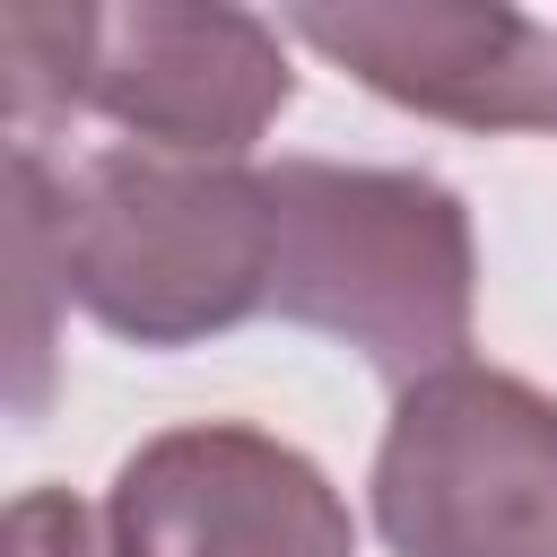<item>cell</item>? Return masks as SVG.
I'll return each instance as SVG.
<instances>
[{"instance_id": "obj_7", "label": "cell", "mask_w": 557, "mask_h": 557, "mask_svg": "<svg viewBox=\"0 0 557 557\" xmlns=\"http://www.w3.org/2000/svg\"><path fill=\"white\" fill-rule=\"evenodd\" d=\"M9 557H122V548H113V522L70 487H26L9 505Z\"/></svg>"}, {"instance_id": "obj_5", "label": "cell", "mask_w": 557, "mask_h": 557, "mask_svg": "<svg viewBox=\"0 0 557 557\" xmlns=\"http://www.w3.org/2000/svg\"><path fill=\"white\" fill-rule=\"evenodd\" d=\"M104 522L122 557H357L331 470L244 418L165 426L122 453Z\"/></svg>"}, {"instance_id": "obj_3", "label": "cell", "mask_w": 557, "mask_h": 557, "mask_svg": "<svg viewBox=\"0 0 557 557\" xmlns=\"http://www.w3.org/2000/svg\"><path fill=\"white\" fill-rule=\"evenodd\" d=\"M278 270L270 313L357 348L392 392L461 366L479 313V244L453 183L418 165L278 157Z\"/></svg>"}, {"instance_id": "obj_4", "label": "cell", "mask_w": 557, "mask_h": 557, "mask_svg": "<svg viewBox=\"0 0 557 557\" xmlns=\"http://www.w3.org/2000/svg\"><path fill=\"white\" fill-rule=\"evenodd\" d=\"M366 505L392 557H557V400L479 357L392 392Z\"/></svg>"}, {"instance_id": "obj_1", "label": "cell", "mask_w": 557, "mask_h": 557, "mask_svg": "<svg viewBox=\"0 0 557 557\" xmlns=\"http://www.w3.org/2000/svg\"><path fill=\"white\" fill-rule=\"evenodd\" d=\"M9 218L35 226L52 287L131 348H200L270 313V165L157 157L131 139L52 165V148L9 139Z\"/></svg>"}, {"instance_id": "obj_6", "label": "cell", "mask_w": 557, "mask_h": 557, "mask_svg": "<svg viewBox=\"0 0 557 557\" xmlns=\"http://www.w3.org/2000/svg\"><path fill=\"white\" fill-rule=\"evenodd\" d=\"M278 26L400 113H426L453 131H548L557 139V26L505 0H470V9L348 0V9H287Z\"/></svg>"}, {"instance_id": "obj_2", "label": "cell", "mask_w": 557, "mask_h": 557, "mask_svg": "<svg viewBox=\"0 0 557 557\" xmlns=\"http://www.w3.org/2000/svg\"><path fill=\"white\" fill-rule=\"evenodd\" d=\"M0 87L9 139L26 148H44L52 122L96 113L131 148L218 165H244L296 104L287 26L235 0H17L0 9Z\"/></svg>"}]
</instances>
